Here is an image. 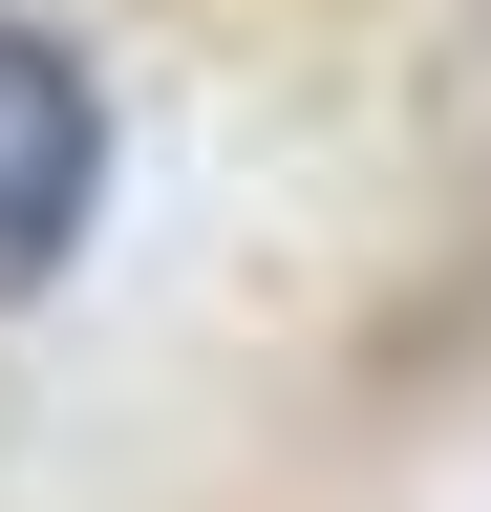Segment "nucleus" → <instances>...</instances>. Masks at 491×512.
<instances>
[{"instance_id":"obj_1","label":"nucleus","mask_w":491,"mask_h":512,"mask_svg":"<svg viewBox=\"0 0 491 512\" xmlns=\"http://www.w3.org/2000/svg\"><path fill=\"white\" fill-rule=\"evenodd\" d=\"M86 214H107V64L65 22H0V320L86 256Z\"/></svg>"}]
</instances>
